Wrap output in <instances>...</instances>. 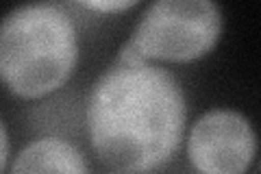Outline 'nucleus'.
Instances as JSON below:
<instances>
[{"instance_id": "obj_1", "label": "nucleus", "mask_w": 261, "mask_h": 174, "mask_svg": "<svg viewBox=\"0 0 261 174\" xmlns=\"http://www.w3.org/2000/svg\"><path fill=\"white\" fill-rule=\"evenodd\" d=\"M185 124L183 85L150 61H113L89 89V144L113 170L144 174L168 165L181 148Z\"/></svg>"}, {"instance_id": "obj_2", "label": "nucleus", "mask_w": 261, "mask_h": 174, "mask_svg": "<svg viewBox=\"0 0 261 174\" xmlns=\"http://www.w3.org/2000/svg\"><path fill=\"white\" fill-rule=\"evenodd\" d=\"M79 33L57 3H29L11 9L0 27V77L22 101L61 89L79 65Z\"/></svg>"}, {"instance_id": "obj_3", "label": "nucleus", "mask_w": 261, "mask_h": 174, "mask_svg": "<svg viewBox=\"0 0 261 174\" xmlns=\"http://www.w3.org/2000/svg\"><path fill=\"white\" fill-rule=\"evenodd\" d=\"M224 15L214 0H154L144 9L116 61L192 63L216 48Z\"/></svg>"}, {"instance_id": "obj_4", "label": "nucleus", "mask_w": 261, "mask_h": 174, "mask_svg": "<svg viewBox=\"0 0 261 174\" xmlns=\"http://www.w3.org/2000/svg\"><path fill=\"white\" fill-rule=\"evenodd\" d=\"M187 159L198 174H246L257 159V131L238 109H209L192 124Z\"/></svg>"}, {"instance_id": "obj_5", "label": "nucleus", "mask_w": 261, "mask_h": 174, "mask_svg": "<svg viewBox=\"0 0 261 174\" xmlns=\"http://www.w3.org/2000/svg\"><path fill=\"white\" fill-rule=\"evenodd\" d=\"M7 174H89L85 155L63 137L33 139L18 153Z\"/></svg>"}, {"instance_id": "obj_7", "label": "nucleus", "mask_w": 261, "mask_h": 174, "mask_svg": "<svg viewBox=\"0 0 261 174\" xmlns=\"http://www.w3.org/2000/svg\"><path fill=\"white\" fill-rule=\"evenodd\" d=\"M0 144H3V153H0V170H3V174H7L11 168V137H9L7 122H0Z\"/></svg>"}, {"instance_id": "obj_6", "label": "nucleus", "mask_w": 261, "mask_h": 174, "mask_svg": "<svg viewBox=\"0 0 261 174\" xmlns=\"http://www.w3.org/2000/svg\"><path fill=\"white\" fill-rule=\"evenodd\" d=\"M79 7L98 13H124L128 9H133L140 3L137 0H79Z\"/></svg>"}, {"instance_id": "obj_8", "label": "nucleus", "mask_w": 261, "mask_h": 174, "mask_svg": "<svg viewBox=\"0 0 261 174\" xmlns=\"http://www.w3.org/2000/svg\"><path fill=\"white\" fill-rule=\"evenodd\" d=\"M255 174H261V161H259V165H257V172Z\"/></svg>"}]
</instances>
